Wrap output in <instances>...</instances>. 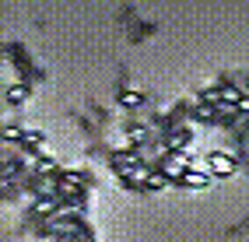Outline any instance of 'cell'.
Masks as SVG:
<instances>
[{
  "mask_svg": "<svg viewBox=\"0 0 249 242\" xmlns=\"http://www.w3.org/2000/svg\"><path fill=\"white\" fill-rule=\"evenodd\" d=\"M211 172H214V175H228V172H231V158H225V155H211Z\"/></svg>",
  "mask_w": 249,
  "mask_h": 242,
  "instance_id": "obj_1",
  "label": "cell"
}]
</instances>
